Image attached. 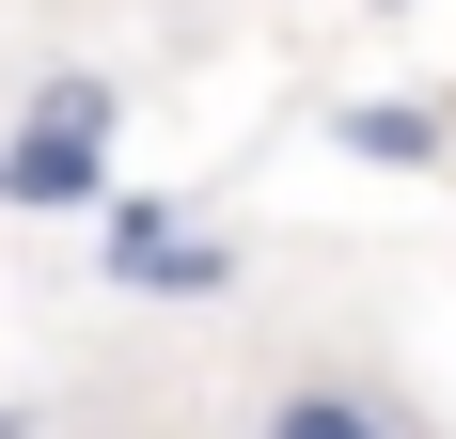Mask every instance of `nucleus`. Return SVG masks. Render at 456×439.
Masks as SVG:
<instances>
[{
    "label": "nucleus",
    "mask_w": 456,
    "mask_h": 439,
    "mask_svg": "<svg viewBox=\"0 0 456 439\" xmlns=\"http://www.w3.org/2000/svg\"><path fill=\"white\" fill-rule=\"evenodd\" d=\"M110 188V79H47L0 141V204H94Z\"/></svg>",
    "instance_id": "nucleus-1"
},
{
    "label": "nucleus",
    "mask_w": 456,
    "mask_h": 439,
    "mask_svg": "<svg viewBox=\"0 0 456 439\" xmlns=\"http://www.w3.org/2000/svg\"><path fill=\"white\" fill-rule=\"evenodd\" d=\"M252 439H410V424H394V393H362V377H283V393L252 408Z\"/></svg>",
    "instance_id": "nucleus-2"
},
{
    "label": "nucleus",
    "mask_w": 456,
    "mask_h": 439,
    "mask_svg": "<svg viewBox=\"0 0 456 439\" xmlns=\"http://www.w3.org/2000/svg\"><path fill=\"white\" fill-rule=\"evenodd\" d=\"M110 267H126V283H174V299H205V283H221V235H189L174 204H110Z\"/></svg>",
    "instance_id": "nucleus-3"
},
{
    "label": "nucleus",
    "mask_w": 456,
    "mask_h": 439,
    "mask_svg": "<svg viewBox=\"0 0 456 439\" xmlns=\"http://www.w3.org/2000/svg\"><path fill=\"white\" fill-rule=\"evenodd\" d=\"M330 141H346V157H394V173H425V157H441V110H410V94H362V110H330Z\"/></svg>",
    "instance_id": "nucleus-4"
},
{
    "label": "nucleus",
    "mask_w": 456,
    "mask_h": 439,
    "mask_svg": "<svg viewBox=\"0 0 456 439\" xmlns=\"http://www.w3.org/2000/svg\"><path fill=\"white\" fill-rule=\"evenodd\" d=\"M0 439H32V424H16V408H0Z\"/></svg>",
    "instance_id": "nucleus-5"
}]
</instances>
